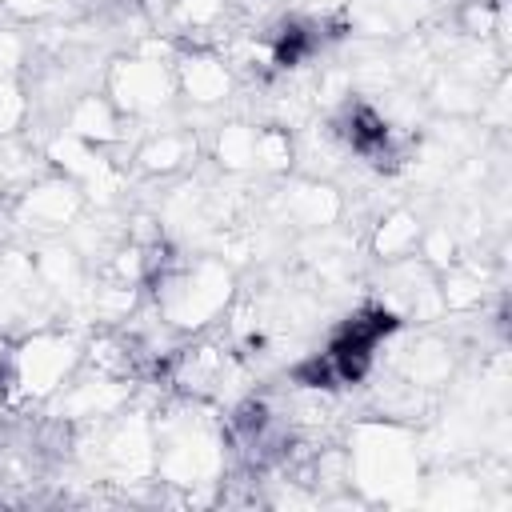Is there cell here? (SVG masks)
Segmentation results:
<instances>
[{
    "label": "cell",
    "mask_w": 512,
    "mask_h": 512,
    "mask_svg": "<svg viewBox=\"0 0 512 512\" xmlns=\"http://www.w3.org/2000/svg\"><path fill=\"white\" fill-rule=\"evenodd\" d=\"M392 328H396V316H392L388 308H360L356 316H348V320L336 328V336H332V344H328V352H324V360H328L332 372H336V384H356V380H364V372L372 368V356H376L380 340H384Z\"/></svg>",
    "instance_id": "6da1fadb"
}]
</instances>
